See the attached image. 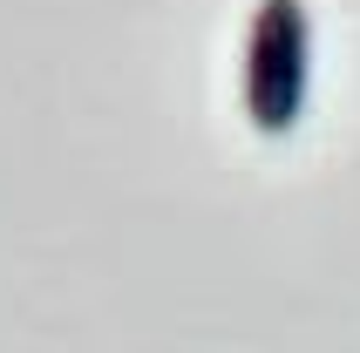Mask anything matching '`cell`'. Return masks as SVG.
Segmentation results:
<instances>
[{
    "label": "cell",
    "mask_w": 360,
    "mask_h": 353,
    "mask_svg": "<svg viewBox=\"0 0 360 353\" xmlns=\"http://www.w3.org/2000/svg\"><path fill=\"white\" fill-rule=\"evenodd\" d=\"M313 89V14L306 0H259L245 27V116L259 136H285Z\"/></svg>",
    "instance_id": "obj_1"
}]
</instances>
